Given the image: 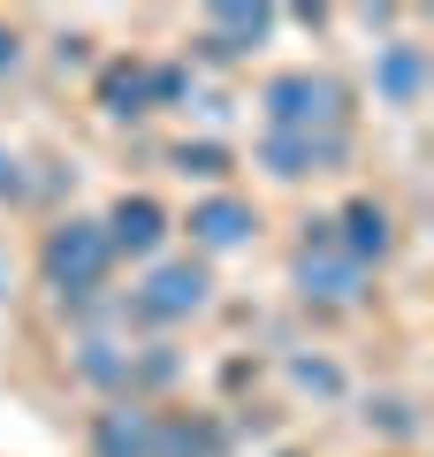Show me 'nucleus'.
I'll return each instance as SVG.
<instances>
[{
	"instance_id": "1",
	"label": "nucleus",
	"mask_w": 434,
	"mask_h": 457,
	"mask_svg": "<svg viewBox=\"0 0 434 457\" xmlns=\"http://www.w3.org/2000/svg\"><path fill=\"white\" fill-rule=\"evenodd\" d=\"M46 267H54V282H99V267H107V245H99L92 228H69V237H54L46 245Z\"/></svg>"
},
{
	"instance_id": "2",
	"label": "nucleus",
	"mask_w": 434,
	"mask_h": 457,
	"mask_svg": "<svg viewBox=\"0 0 434 457\" xmlns=\"http://www.w3.org/2000/svg\"><path fill=\"white\" fill-rule=\"evenodd\" d=\"M198 290H206V282H198L191 267H176V275L153 282V305H161V312H183V305H198Z\"/></svg>"
},
{
	"instance_id": "3",
	"label": "nucleus",
	"mask_w": 434,
	"mask_h": 457,
	"mask_svg": "<svg viewBox=\"0 0 434 457\" xmlns=\"http://www.w3.org/2000/svg\"><path fill=\"white\" fill-rule=\"evenodd\" d=\"M153 228H161V213L145 206V198H122V213H114V237H122V245H153Z\"/></svg>"
},
{
	"instance_id": "4",
	"label": "nucleus",
	"mask_w": 434,
	"mask_h": 457,
	"mask_svg": "<svg viewBox=\"0 0 434 457\" xmlns=\"http://www.w3.org/2000/svg\"><path fill=\"white\" fill-rule=\"evenodd\" d=\"M191 228H206L213 245H237V237H244V213H237V206H206Z\"/></svg>"
}]
</instances>
